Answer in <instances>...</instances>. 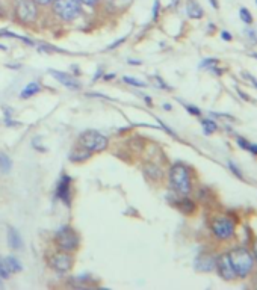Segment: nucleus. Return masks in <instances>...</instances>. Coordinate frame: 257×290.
<instances>
[{
	"mask_svg": "<svg viewBox=\"0 0 257 290\" xmlns=\"http://www.w3.org/2000/svg\"><path fill=\"white\" fill-rule=\"evenodd\" d=\"M169 182L173 189L177 193L186 196L191 192V176H189V169L182 165V163H176L171 171H169Z\"/></svg>",
	"mask_w": 257,
	"mask_h": 290,
	"instance_id": "f257e3e1",
	"label": "nucleus"
},
{
	"mask_svg": "<svg viewBox=\"0 0 257 290\" xmlns=\"http://www.w3.org/2000/svg\"><path fill=\"white\" fill-rule=\"evenodd\" d=\"M229 258H230V263H232L233 271H235L236 275H239V277L244 278V277H247L253 271L254 260H253V255L245 248L233 249L229 254Z\"/></svg>",
	"mask_w": 257,
	"mask_h": 290,
	"instance_id": "f03ea898",
	"label": "nucleus"
},
{
	"mask_svg": "<svg viewBox=\"0 0 257 290\" xmlns=\"http://www.w3.org/2000/svg\"><path fill=\"white\" fill-rule=\"evenodd\" d=\"M53 12L62 21H74L82 14V3L80 0H54Z\"/></svg>",
	"mask_w": 257,
	"mask_h": 290,
	"instance_id": "7ed1b4c3",
	"label": "nucleus"
},
{
	"mask_svg": "<svg viewBox=\"0 0 257 290\" xmlns=\"http://www.w3.org/2000/svg\"><path fill=\"white\" fill-rule=\"evenodd\" d=\"M107 138L96 132V130H88V132H83L79 138V145L80 148L90 151V153H100L103 150L107 148Z\"/></svg>",
	"mask_w": 257,
	"mask_h": 290,
	"instance_id": "20e7f679",
	"label": "nucleus"
},
{
	"mask_svg": "<svg viewBox=\"0 0 257 290\" xmlns=\"http://www.w3.org/2000/svg\"><path fill=\"white\" fill-rule=\"evenodd\" d=\"M14 6H15V15L18 17L20 21L26 24L37 21L38 5L34 0H14Z\"/></svg>",
	"mask_w": 257,
	"mask_h": 290,
	"instance_id": "39448f33",
	"label": "nucleus"
},
{
	"mask_svg": "<svg viewBox=\"0 0 257 290\" xmlns=\"http://www.w3.org/2000/svg\"><path fill=\"white\" fill-rule=\"evenodd\" d=\"M56 243L62 251L73 252V251H76V248L79 245V236L76 235V231L71 227H64L56 235Z\"/></svg>",
	"mask_w": 257,
	"mask_h": 290,
	"instance_id": "423d86ee",
	"label": "nucleus"
},
{
	"mask_svg": "<svg viewBox=\"0 0 257 290\" xmlns=\"http://www.w3.org/2000/svg\"><path fill=\"white\" fill-rule=\"evenodd\" d=\"M212 231L219 239H230L235 233V224L224 216H218L212 221Z\"/></svg>",
	"mask_w": 257,
	"mask_h": 290,
	"instance_id": "0eeeda50",
	"label": "nucleus"
},
{
	"mask_svg": "<svg viewBox=\"0 0 257 290\" xmlns=\"http://www.w3.org/2000/svg\"><path fill=\"white\" fill-rule=\"evenodd\" d=\"M50 266L54 271H58L61 274H67L71 269V266H73V257L68 252H65V251L56 252V254L51 255Z\"/></svg>",
	"mask_w": 257,
	"mask_h": 290,
	"instance_id": "6e6552de",
	"label": "nucleus"
},
{
	"mask_svg": "<svg viewBox=\"0 0 257 290\" xmlns=\"http://www.w3.org/2000/svg\"><path fill=\"white\" fill-rule=\"evenodd\" d=\"M215 266L218 268V272H219V275H221L224 280H233V277L236 275L235 271H233V266H232V263H230V258H229L227 254H222L221 257H218Z\"/></svg>",
	"mask_w": 257,
	"mask_h": 290,
	"instance_id": "1a4fd4ad",
	"label": "nucleus"
},
{
	"mask_svg": "<svg viewBox=\"0 0 257 290\" xmlns=\"http://www.w3.org/2000/svg\"><path fill=\"white\" fill-rule=\"evenodd\" d=\"M50 74L64 86L70 88V90H79L80 88V83L79 80H76L73 76L67 74V73H62V71H58V70H51Z\"/></svg>",
	"mask_w": 257,
	"mask_h": 290,
	"instance_id": "9d476101",
	"label": "nucleus"
},
{
	"mask_svg": "<svg viewBox=\"0 0 257 290\" xmlns=\"http://www.w3.org/2000/svg\"><path fill=\"white\" fill-rule=\"evenodd\" d=\"M70 186H71V179L68 176H64L58 185V189H56V195L58 198H61L62 201H65L67 204H70V195H71V191H70Z\"/></svg>",
	"mask_w": 257,
	"mask_h": 290,
	"instance_id": "9b49d317",
	"label": "nucleus"
},
{
	"mask_svg": "<svg viewBox=\"0 0 257 290\" xmlns=\"http://www.w3.org/2000/svg\"><path fill=\"white\" fill-rule=\"evenodd\" d=\"M215 265H216V260H213L212 257H207V255H203V257H198L197 262H195V268L198 271H203V272H210L215 269Z\"/></svg>",
	"mask_w": 257,
	"mask_h": 290,
	"instance_id": "f8f14e48",
	"label": "nucleus"
},
{
	"mask_svg": "<svg viewBox=\"0 0 257 290\" xmlns=\"http://www.w3.org/2000/svg\"><path fill=\"white\" fill-rule=\"evenodd\" d=\"M8 242H9V246L12 249H20L23 246V241H21L20 233L17 230H14V228L8 230Z\"/></svg>",
	"mask_w": 257,
	"mask_h": 290,
	"instance_id": "ddd939ff",
	"label": "nucleus"
},
{
	"mask_svg": "<svg viewBox=\"0 0 257 290\" xmlns=\"http://www.w3.org/2000/svg\"><path fill=\"white\" fill-rule=\"evenodd\" d=\"M2 263L8 268V271H9L11 274H15V272H20V271H21V263H20V260L15 258V257H12V255L5 257V258L2 260Z\"/></svg>",
	"mask_w": 257,
	"mask_h": 290,
	"instance_id": "4468645a",
	"label": "nucleus"
},
{
	"mask_svg": "<svg viewBox=\"0 0 257 290\" xmlns=\"http://www.w3.org/2000/svg\"><path fill=\"white\" fill-rule=\"evenodd\" d=\"M188 15L191 18H202L203 17V9L197 2H189L188 3Z\"/></svg>",
	"mask_w": 257,
	"mask_h": 290,
	"instance_id": "2eb2a0df",
	"label": "nucleus"
},
{
	"mask_svg": "<svg viewBox=\"0 0 257 290\" xmlns=\"http://www.w3.org/2000/svg\"><path fill=\"white\" fill-rule=\"evenodd\" d=\"M41 91V86L38 85V83H29L23 91H21V94H20V97L21 98H29V97H32V96H35V94H38Z\"/></svg>",
	"mask_w": 257,
	"mask_h": 290,
	"instance_id": "dca6fc26",
	"label": "nucleus"
},
{
	"mask_svg": "<svg viewBox=\"0 0 257 290\" xmlns=\"http://www.w3.org/2000/svg\"><path fill=\"white\" fill-rule=\"evenodd\" d=\"M11 168H12V162H11V159H9L6 154L0 153V171H2V172H9Z\"/></svg>",
	"mask_w": 257,
	"mask_h": 290,
	"instance_id": "f3484780",
	"label": "nucleus"
},
{
	"mask_svg": "<svg viewBox=\"0 0 257 290\" xmlns=\"http://www.w3.org/2000/svg\"><path fill=\"white\" fill-rule=\"evenodd\" d=\"M146 171H147L149 177H150V179H153V180H157V179H160V177H162V171H160L156 165H149V166L146 168Z\"/></svg>",
	"mask_w": 257,
	"mask_h": 290,
	"instance_id": "a211bd4d",
	"label": "nucleus"
},
{
	"mask_svg": "<svg viewBox=\"0 0 257 290\" xmlns=\"http://www.w3.org/2000/svg\"><path fill=\"white\" fill-rule=\"evenodd\" d=\"M202 124H203L205 132L207 133V135H210V133H213V132L216 130V124H215L213 121H210V120H203V121H202Z\"/></svg>",
	"mask_w": 257,
	"mask_h": 290,
	"instance_id": "6ab92c4d",
	"label": "nucleus"
},
{
	"mask_svg": "<svg viewBox=\"0 0 257 290\" xmlns=\"http://www.w3.org/2000/svg\"><path fill=\"white\" fill-rule=\"evenodd\" d=\"M126 83H129L130 86H136V88H144V86H147L144 82H141V80H136V79H133V77H124L123 79Z\"/></svg>",
	"mask_w": 257,
	"mask_h": 290,
	"instance_id": "aec40b11",
	"label": "nucleus"
},
{
	"mask_svg": "<svg viewBox=\"0 0 257 290\" xmlns=\"http://www.w3.org/2000/svg\"><path fill=\"white\" fill-rule=\"evenodd\" d=\"M180 204L183 206L182 209H183V210H185L186 213H191V212H194V209H195V204H194V202H192L191 199H188V198H185V199H183V201H182Z\"/></svg>",
	"mask_w": 257,
	"mask_h": 290,
	"instance_id": "412c9836",
	"label": "nucleus"
},
{
	"mask_svg": "<svg viewBox=\"0 0 257 290\" xmlns=\"http://www.w3.org/2000/svg\"><path fill=\"white\" fill-rule=\"evenodd\" d=\"M239 15H241V18L247 23V24H251V21H253V17H251V14L248 12V9H245V8H241V11H239Z\"/></svg>",
	"mask_w": 257,
	"mask_h": 290,
	"instance_id": "4be33fe9",
	"label": "nucleus"
},
{
	"mask_svg": "<svg viewBox=\"0 0 257 290\" xmlns=\"http://www.w3.org/2000/svg\"><path fill=\"white\" fill-rule=\"evenodd\" d=\"M11 275V272L8 271V268L0 262V278H8Z\"/></svg>",
	"mask_w": 257,
	"mask_h": 290,
	"instance_id": "5701e85b",
	"label": "nucleus"
},
{
	"mask_svg": "<svg viewBox=\"0 0 257 290\" xmlns=\"http://www.w3.org/2000/svg\"><path fill=\"white\" fill-rule=\"evenodd\" d=\"M229 165H230V168H232V171H233V172H235V174H236V176H238L239 179H244V176H242V172H241V171L238 169V166H236V165H235L233 162H229Z\"/></svg>",
	"mask_w": 257,
	"mask_h": 290,
	"instance_id": "b1692460",
	"label": "nucleus"
},
{
	"mask_svg": "<svg viewBox=\"0 0 257 290\" xmlns=\"http://www.w3.org/2000/svg\"><path fill=\"white\" fill-rule=\"evenodd\" d=\"M188 112H189V113H192V115H197V117L202 113V112H200L195 106H188Z\"/></svg>",
	"mask_w": 257,
	"mask_h": 290,
	"instance_id": "393cba45",
	"label": "nucleus"
},
{
	"mask_svg": "<svg viewBox=\"0 0 257 290\" xmlns=\"http://www.w3.org/2000/svg\"><path fill=\"white\" fill-rule=\"evenodd\" d=\"M38 6H49V5H51V2L53 0H34Z\"/></svg>",
	"mask_w": 257,
	"mask_h": 290,
	"instance_id": "a878e982",
	"label": "nucleus"
},
{
	"mask_svg": "<svg viewBox=\"0 0 257 290\" xmlns=\"http://www.w3.org/2000/svg\"><path fill=\"white\" fill-rule=\"evenodd\" d=\"M238 144H241V147H242V148H245V150H250V145H251V144H248L245 139H242V138H238Z\"/></svg>",
	"mask_w": 257,
	"mask_h": 290,
	"instance_id": "bb28decb",
	"label": "nucleus"
},
{
	"mask_svg": "<svg viewBox=\"0 0 257 290\" xmlns=\"http://www.w3.org/2000/svg\"><path fill=\"white\" fill-rule=\"evenodd\" d=\"M80 3H83L87 6H96L99 3V0H80Z\"/></svg>",
	"mask_w": 257,
	"mask_h": 290,
	"instance_id": "cd10ccee",
	"label": "nucleus"
},
{
	"mask_svg": "<svg viewBox=\"0 0 257 290\" xmlns=\"http://www.w3.org/2000/svg\"><path fill=\"white\" fill-rule=\"evenodd\" d=\"M157 14H159V2L156 0V2H154V6H153V18L154 20L157 18Z\"/></svg>",
	"mask_w": 257,
	"mask_h": 290,
	"instance_id": "c85d7f7f",
	"label": "nucleus"
},
{
	"mask_svg": "<svg viewBox=\"0 0 257 290\" xmlns=\"http://www.w3.org/2000/svg\"><path fill=\"white\" fill-rule=\"evenodd\" d=\"M213 64H216V59H206V62H203V64H202V67L213 65Z\"/></svg>",
	"mask_w": 257,
	"mask_h": 290,
	"instance_id": "c756f323",
	"label": "nucleus"
},
{
	"mask_svg": "<svg viewBox=\"0 0 257 290\" xmlns=\"http://www.w3.org/2000/svg\"><path fill=\"white\" fill-rule=\"evenodd\" d=\"M221 35H222V40H225V41H230V40H232V35H230L229 32H225V31H224Z\"/></svg>",
	"mask_w": 257,
	"mask_h": 290,
	"instance_id": "7c9ffc66",
	"label": "nucleus"
},
{
	"mask_svg": "<svg viewBox=\"0 0 257 290\" xmlns=\"http://www.w3.org/2000/svg\"><path fill=\"white\" fill-rule=\"evenodd\" d=\"M124 40H126V38H121V40H118L117 43H113L112 46H109V50H112V48H113V47H117V46H120V44H121V43H123Z\"/></svg>",
	"mask_w": 257,
	"mask_h": 290,
	"instance_id": "2f4dec72",
	"label": "nucleus"
},
{
	"mask_svg": "<svg viewBox=\"0 0 257 290\" xmlns=\"http://www.w3.org/2000/svg\"><path fill=\"white\" fill-rule=\"evenodd\" d=\"M250 151L253 153V154H257V145H250Z\"/></svg>",
	"mask_w": 257,
	"mask_h": 290,
	"instance_id": "473e14b6",
	"label": "nucleus"
},
{
	"mask_svg": "<svg viewBox=\"0 0 257 290\" xmlns=\"http://www.w3.org/2000/svg\"><path fill=\"white\" fill-rule=\"evenodd\" d=\"M129 64H132V65H135V64H136V65H139L141 62H139V61H129Z\"/></svg>",
	"mask_w": 257,
	"mask_h": 290,
	"instance_id": "72a5a7b5",
	"label": "nucleus"
},
{
	"mask_svg": "<svg viewBox=\"0 0 257 290\" xmlns=\"http://www.w3.org/2000/svg\"><path fill=\"white\" fill-rule=\"evenodd\" d=\"M99 76H102V70H99V71H97V74H96L94 80H97V79H99Z\"/></svg>",
	"mask_w": 257,
	"mask_h": 290,
	"instance_id": "f704fd0d",
	"label": "nucleus"
},
{
	"mask_svg": "<svg viewBox=\"0 0 257 290\" xmlns=\"http://www.w3.org/2000/svg\"><path fill=\"white\" fill-rule=\"evenodd\" d=\"M210 2H212V5H213L215 8H218V2H216V0H210Z\"/></svg>",
	"mask_w": 257,
	"mask_h": 290,
	"instance_id": "c9c22d12",
	"label": "nucleus"
},
{
	"mask_svg": "<svg viewBox=\"0 0 257 290\" xmlns=\"http://www.w3.org/2000/svg\"><path fill=\"white\" fill-rule=\"evenodd\" d=\"M113 77H115V74H107L106 76V79H113Z\"/></svg>",
	"mask_w": 257,
	"mask_h": 290,
	"instance_id": "e433bc0d",
	"label": "nucleus"
},
{
	"mask_svg": "<svg viewBox=\"0 0 257 290\" xmlns=\"http://www.w3.org/2000/svg\"><path fill=\"white\" fill-rule=\"evenodd\" d=\"M163 107H165L166 110H171V106H169V104H163Z\"/></svg>",
	"mask_w": 257,
	"mask_h": 290,
	"instance_id": "4c0bfd02",
	"label": "nucleus"
},
{
	"mask_svg": "<svg viewBox=\"0 0 257 290\" xmlns=\"http://www.w3.org/2000/svg\"><path fill=\"white\" fill-rule=\"evenodd\" d=\"M254 254H256V257H257V242L254 243Z\"/></svg>",
	"mask_w": 257,
	"mask_h": 290,
	"instance_id": "58836bf2",
	"label": "nucleus"
}]
</instances>
